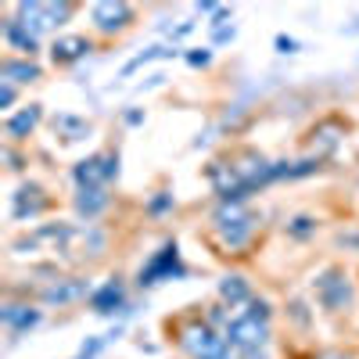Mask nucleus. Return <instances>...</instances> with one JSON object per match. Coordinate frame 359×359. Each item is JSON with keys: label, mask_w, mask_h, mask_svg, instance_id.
I'll return each instance as SVG.
<instances>
[{"label": "nucleus", "mask_w": 359, "mask_h": 359, "mask_svg": "<svg viewBox=\"0 0 359 359\" xmlns=\"http://www.w3.org/2000/svg\"><path fill=\"white\" fill-rule=\"evenodd\" d=\"M180 348H184L191 359H226L230 355V345L226 338L216 331L212 323H187L184 331H180Z\"/></svg>", "instance_id": "1"}, {"label": "nucleus", "mask_w": 359, "mask_h": 359, "mask_svg": "<svg viewBox=\"0 0 359 359\" xmlns=\"http://www.w3.org/2000/svg\"><path fill=\"white\" fill-rule=\"evenodd\" d=\"M212 223H216V233L226 248H245L255 233V216L245 205H219Z\"/></svg>", "instance_id": "2"}, {"label": "nucleus", "mask_w": 359, "mask_h": 359, "mask_svg": "<svg viewBox=\"0 0 359 359\" xmlns=\"http://www.w3.org/2000/svg\"><path fill=\"white\" fill-rule=\"evenodd\" d=\"M223 338H226L230 352L266 348V345H269V323H266V320H255V316H248V313L241 309L237 316H230V320H226Z\"/></svg>", "instance_id": "3"}, {"label": "nucleus", "mask_w": 359, "mask_h": 359, "mask_svg": "<svg viewBox=\"0 0 359 359\" xmlns=\"http://www.w3.org/2000/svg\"><path fill=\"white\" fill-rule=\"evenodd\" d=\"M180 277H187V266H184V259H180V245L165 241L151 259H147V266H140L137 284L140 287H155L162 280H180Z\"/></svg>", "instance_id": "4"}, {"label": "nucleus", "mask_w": 359, "mask_h": 359, "mask_svg": "<svg viewBox=\"0 0 359 359\" xmlns=\"http://www.w3.org/2000/svg\"><path fill=\"white\" fill-rule=\"evenodd\" d=\"M313 287H316V302L327 313H341V309L352 306V280H348L345 269H338V266H327L323 273L313 280Z\"/></svg>", "instance_id": "5"}, {"label": "nucleus", "mask_w": 359, "mask_h": 359, "mask_svg": "<svg viewBox=\"0 0 359 359\" xmlns=\"http://www.w3.org/2000/svg\"><path fill=\"white\" fill-rule=\"evenodd\" d=\"M18 18L29 25V29H36V33H43V29H54V25H65L76 11V4H69V0H22V4L15 8Z\"/></svg>", "instance_id": "6"}, {"label": "nucleus", "mask_w": 359, "mask_h": 359, "mask_svg": "<svg viewBox=\"0 0 359 359\" xmlns=\"http://www.w3.org/2000/svg\"><path fill=\"white\" fill-rule=\"evenodd\" d=\"M115 176H118V155H111V151H97V155L76 162V169H72V180H76L79 191H86V187H108Z\"/></svg>", "instance_id": "7"}, {"label": "nucleus", "mask_w": 359, "mask_h": 359, "mask_svg": "<svg viewBox=\"0 0 359 359\" xmlns=\"http://www.w3.org/2000/svg\"><path fill=\"white\" fill-rule=\"evenodd\" d=\"M90 22H94L97 33H123V29L133 22V8L123 4V0H101V4L90 8Z\"/></svg>", "instance_id": "8"}, {"label": "nucleus", "mask_w": 359, "mask_h": 359, "mask_svg": "<svg viewBox=\"0 0 359 359\" xmlns=\"http://www.w3.org/2000/svg\"><path fill=\"white\" fill-rule=\"evenodd\" d=\"M86 302L97 316H115V313L126 309V287H123L118 277H111V280H104V284H97L94 291H90Z\"/></svg>", "instance_id": "9"}, {"label": "nucleus", "mask_w": 359, "mask_h": 359, "mask_svg": "<svg viewBox=\"0 0 359 359\" xmlns=\"http://www.w3.org/2000/svg\"><path fill=\"white\" fill-rule=\"evenodd\" d=\"M90 287L83 277H69V280H54V284H47L43 291H40V302L43 306H72V302H79V298H90Z\"/></svg>", "instance_id": "10"}, {"label": "nucleus", "mask_w": 359, "mask_h": 359, "mask_svg": "<svg viewBox=\"0 0 359 359\" xmlns=\"http://www.w3.org/2000/svg\"><path fill=\"white\" fill-rule=\"evenodd\" d=\"M4 43H8L11 50H18L22 57H33V54L40 50V33H36V29H29V25L15 15V18L4 22Z\"/></svg>", "instance_id": "11"}, {"label": "nucleus", "mask_w": 359, "mask_h": 359, "mask_svg": "<svg viewBox=\"0 0 359 359\" xmlns=\"http://www.w3.org/2000/svg\"><path fill=\"white\" fill-rule=\"evenodd\" d=\"M43 208H47V198H43L40 184H22L11 198V216L15 219H36Z\"/></svg>", "instance_id": "12"}, {"label": "nucleus", "mask_w": 359, "mask_h": 359, "mask_svg": "<svg viewBox=\"0 0 359 359\" xmlns=\"http://www.w3.org/2000/svg\"><path fill=\"white\" fill-rule=\"evenodd\" d=\"M40 309L36 306H22V302H8L4 309H0V323L8 327V334L11 338H18V334H25V331H33V327L40 323Z\"/></svg>", "instance_id": "13"}, {"label": "nucleus", "mask_w": 359, "mask_h": 359, "mask_svg": "<svg viewBox=\"0 0 359 359\" xmlns=\"http://www.w3.org/2000/svg\"><path fill=\"white\" fill-rule=\"evenodd\" d=\"M90 50H94V43H90L86 36H57L50 43L54 65H72V62H79V57H86Z\"/></svg>", "instance_id": "14"}, {"label": "nucleus", "mask_w": 359, "mask_h": 359, "mask_svg": "<svg viewBox=\"0 0 359 359\" xmlns=\"http://www.w3.org/2000/svg\"><path fill=\"white\" fill-rule=\"evenodd\" d=\"M76 216L79 219H97L104 208L111 205V194L108 187H86V191H76Z\"/></svg>", "instance_id": "15"}, {"label": "nucleus", "mask_w": 359, "mask_h": 359, "mask_svg": "<svg viewBox=\"0 0 359 359\" xmlns=\"http://www.w3.org/2000/svg\"><path fill=\"white\" fill-rule=\"evenodd\" d=\"M40 65L33 57H4L0 62V83H36Z\"/></svg>", "instance_id": "16"}, {"label": "nucleus", "mask_w": 359, "mask_h": 359, "mask_svg": "<svg viewBox=\"0 0 359 359\" xmlns=\"http://www.w3.org/2000/svg\"><path fill=\"white\" fill-rule=\"evenodd\" d=\"M40 118H43V108H40V104H25L22 111H15V115L8 118V126H4V130H8L11 140H25L29 133L40 126Z\"/></svg>", "instance_id": "17"}, {"label": "nucleus", "mask_w": 359, "mask_h": 359, "mask_svg": "<svg viewBox=\"0 0 359 359\" xmlns=\"http://www.w3.org/2000/svg\"><path fill=\"white\" fill-rule=\"evenodd\" d=\"M219 298L230 306V309H237V306H248L252 302V284L241 277V273H226L223 280H219Z\"/></svg>", "instance_id": "18"}, {"label": "nucleus", "mask_w": 359, "mask_h": 359, "mask_svg": "<svg viewBox=\"0 0 359 359\" xmlns=\"http://www.w3.org/2000/svg\"><path fill=\"white\" fill-rule=\"evenodd\" d=\"M54 126L65 133V140H83V137L90 133V123H86V118H72V115H62Z\"/></svg>", "instance_id": "19"}, {"label": "nucleus", "mask_w": 359, "mask_h": 359, "mask_svg": "<svg viewBox=\"0 0 359 359\" xmlns=\"http://www.w3.org/2000/svg\"><path fill=\"white\" fill-rule=\"evenodd\" d=\"M287 233H291V237H298V241H302V237L316 233V219H313V216H294V219L287 223Z\"/></svg>", "instance_id": "20"}, {"label": "nucleus", "mask_w": 359, "mask_h": 359, "mask_svg": "<svg viewBox=\"0 0 359 359\" xmlns=\"http://www.w3.org/2000/svg\"><path fill=\"white\" fill-rule=\"evenodd\" d=\"M176 50H169V47H151V50H144L140 57H133V62L126 65V72H133V69H140V65H147V62H155V57H172Z\"/></svg>", "instance_id": "21"}, {"label": "nucleus", "mask_w": 359, "mask_h": 359, "mask_svg": "<svg viewBox=\"0 0 359 359\" xmlns=\"http://www.w3.org/2000/svg\"><path fill=\"white\" fill-rule=\"evenodd\" d=\"M245 313H248V316H255V320H266V323L273 320V306H269L266 298H252V302L245 306Z\"/></svg>", "instance_id": "22"}, {"label": "nucleus", "mask_w": 359, "mask_h": 359, "mask_svg": "<svg viewBox=\"0 0 359 359\" xmlns=\"http://www.w3.org/2000/svg\"><path fill=\"white\" fill-rule=\"evenodd\" d=\"M101 348H104V338H90V341H83V348H79L72 359H97Z\"/></svg>", "instance_id": "23"}, {"label": "nucleus", "mask_w": 359, "mask_h": 359, "mask_svg": "<svg viewBox=\"0 0 359 359\" xmlns=\"http://www.w3.org/2000/svg\"><path fill=\"white\" fill-rule=\"evenodd\" d=\"M208 62H212V50H208V47H198V50H187V65H194V69H205Z\"/></svg>", "instance_id": "24"}, {"label": "nucleus", "mask_w": 359, "mask_h": 359, "mask_svg": "<svg viewBox=\"0 0 359 359\" xmlns=\"http://www.w3.org/2000/svg\"><path fill=\"white\" fill-rule=\"evenodd\" d=\"M165 208H172V194H158V198H151V205H147V212H151V216H162Z\"/></svg>", "instance_id": "25"}, {"label": "nucleus", "mask_w": 359, "mask_h": 359, "mask_svg": "<svg viewBox=\"0 0 359 359\" xmlns=\"http://www.w3.org/2000/svg\"><path fill=\"white\" fill-rule=\"evenodd\" d=\"M15 101V83H0V108H11Z\"/></svg>", "instance_id": "26"}, {"label": "nucleus", "mask_w": 359, "mask_h": 359, "mask_svg": "<svg viewBox=\"0 0 359 359\" xmlns=\"http://www.w3.org/2000/svg\"><path fill=\"white\" fill-rule=\"evenodd\" d=\"M233 359H269L266 348H248V352H230Z\"/></svg>", "instance_id": "27"}, {"label": "nucleus", "mask_w": 359, "mask_h": 359, "mask_svg": "<svg viewBox=\"0 0 359 359\" xmlns=\"http://www.w3.org/2000/svg\"><path fill=\"white\" fill-rule=\"evenodd\" d=\"M277 50H280V54H294V50H298V40H291V36H277Z\"/></svg>", "instance_id": "28"}, {"label": "nucleus", "mask_w": 359, "mask_h": 359, "mask_svg": "<svg viewBox=\"0 0 359 359\" xmlns=\"http://www.w3.org/2000/svg\"><path fill=\"white\" fill-rule=\"evenodd\" d=\"M323 359H345V355H323Z\"/></svg>", "instance_id": "29"}, {"label": "nucleus", "mask_w": 359, "mask_h": 359, "mask_svg": "<svg viewBox=\"0 0 359 359\" xmlns=\"http://www.w3.org/2000/svg\"><path fill=\"white\" fill-rule=\"evenodd\" d=\"M226 359H233V355H226Z\"/></svg>", "instance_id": "30"}]
</instances>
